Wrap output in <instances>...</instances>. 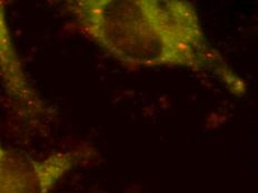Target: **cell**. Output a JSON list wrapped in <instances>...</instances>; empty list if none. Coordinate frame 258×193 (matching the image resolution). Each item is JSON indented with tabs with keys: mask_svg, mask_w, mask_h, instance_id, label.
I'll return each instance as SVG.
<instances>
[{
	"mask_svg": "<svg viewBox=\"0 0 258 193\" xmlns=\"http://www.w3.org/2000/svg\"><path fill=\"white\" fill-rule=\"evenodd\" d=\"M0 79L20 111L32 115L44 113V105L31 87L16 51L6 16V3L0 2Z\"/></svg>",
	"mask_w": 258,
	"mask_h": 193,
	"instance_id": "3957f363",
	"label": "cell"
},
{
	"mask_svg": "<svg viewBox=\"0 0 258 193\" xmlns=\"http://www.w3.org/2000/svg\"><path fill=\"white\" fill-rule=\"evenodd\" d=\"M84 157L77 150L37 160L0 144V193H48Z\"/></svg>",
	"mask_w": 258,
	"mask_h": 193,
	"instance_id": "7a4b0ae2",
	"label": "cell"
},
{
	"mask_svg": "<svg viewBox=\"0 0 258 193\" xmlns=\"http://www.w3.org/2000/svg\"><path fill=\"white\" fill-rule=\"evenodd\" d=\"M80 33L128 67L182 68L222 83L234 95L247 85L208 40L186 0H74Z\"/></svg>",
	"mask_w": 258,
	"mask_h": 193,
	"instance_id": "6da1fadb",
	"label": "cell"
}]
</instances>
